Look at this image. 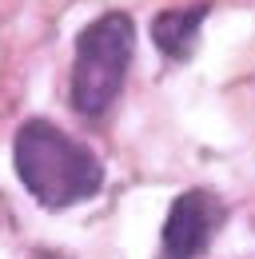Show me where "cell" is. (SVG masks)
<instances>
[{
  "mask_svg": "<svg viewBox=\"0 0 255 259\" xmlns=\"http://www.w3.org/2000/svg\"><path fill=\"white\" fill-rule=\"evenodd\" d=\"M12 163L28 195L36 203H44L48 211L76 207L104 188V167L96 160V152L48 120L20 124L12 140Z\"/></svg>",
  "mask_w": 255,
  "mask_h": 259,
  "instance_id": "6da1fadb",
  "label": "cell"
},
{
  "mask_svg": "<svg viewBox=\"0 0 255 259\" xmlns=\"http://www.w3.org/2000/svg\"><path fill=\"white\" fill-rule=\"evenodd\" d=\"M132 44H136V28L128 12H104L76 36L72 108L80 116H104L116 104L132 64Z\"/></svg>",
  "mask_w": 255,
  "mask_h": 259,
  "instance_id": "7a4b0ae2",
  "label": "cell"
},
{
  "mask_svg": "<svg viewBox=\"0 0 255 259\" xmlns=\"http://www.w3.org/2000/svg\"><path fill=\"white\" fill-rule=\"evenodd\" d=\"M227 220V207L216 192L207 188H191L176 195L163 220V239H159V259H199L207 251V243L216 239V231Z\"/></svg>",
  "mask_w": 255,
  "mask_h": 259,
  "instance_id": "3957f363",
  "label": "cell"
},
{
  "mask_svg": "<svg viewBox=\"0 0 255 259\" xmlns=\"http://www.w3.org/2000/svg\"><path fill=\"white\" fill-rule=\"evenodd\" d=\"M207 16V4H191V8H167L152 20V40L163 56L172 60H188L191 44L199 36V24Z\"/></svg>",
  "mask_w": 255,
  "mask_h": 259,
  "instance_id": "277c9868",
  "label": "cell"
}]
</instances>
